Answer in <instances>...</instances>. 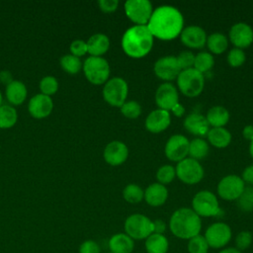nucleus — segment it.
<instances>
[{"label":"nucleus","instance_id":"21","mask_svg":"<svg viewBox=\"0 0 253 253\" xmlns=\"http://www.w3.org/2000/svg\"><path fill=\"white\" fill-rule=\"evenodd\" d=\"M168 198V190L167 188L157 183L150 184L144 190V197L143 200L146 202L147 205L150 207H160L165 204Z\"/></svg>","mask_w":253,"mask_h":253},{"label":"nucleus","instance_id":"44","mask_svg":"<svg viewBox=\"0 0 253 253\" xmlns=\"http://www.w3.org/2000/svg\"><path fill=\"white\" fill-rule=\"evenodd\" d=\"M79 253H101V248L96 241L88 239L80 244Z\"/></svg>","mask_w":253,"mask_h":253},{"label":"nucleus","instance_id":"37","mask_svg":"<svg viewBox=\"0 0 253 253\" xmlns=\"http://www.w3.org/2000/svg\"><path fill=\"white\" fill-rule=\"evenodd\" d=\"M41 93L46 96H51L58 90V81L54 76L47 75L41 79L40 81Z\"/></svg>","mask_w":253,"mask_h":253},{"label":"nucleus","instance_id":"55","mask_svg":"<svg viewBox=\"0 0 253 253\" xmlns=\"http://www.w3.org/2000/svg\"><path fill=\"white\" fill-rule=\"evenodd\" d=\"M138 253H141V252H138Z\"/></svg>","mask_w":253,"mask_h":253},{"label":"nucleus","instance_id":"51","mask_svg":"<svg viewBox=\"0 0 253 253\" xmlns=\"http://www.w3.org/2000/svg\"><path fill=\"white\" fill-rule=\"evenodd\" d=\"M218 253H242L241 251H239L238 249H236L235 247H226L221 249Z\"/></svg>","mask_w":253,"mask_h":253},{"label":"nucleus","instance_id":"48","mask_svg":"<svg viewBox=\"0 0 253 253\" xmlns=\"http://www.w3.org/2000/svg\"><path fill=\"white\" fill-rule=\"evenodd\" d=\"M174 116L178 117V118H181L184 114H185V108L182 104L180 103H177L176 105L173 106V108L170 110Z\"/></svg>","mask_w":253,"mask_h":253},{"label":"nucleus","instance_id":"19","mask_svg":"<svg viewBox=\"0 0 253 253\" xmlns=\"http://www.w3.org/2000/svg\"><path fill=\"white\" fill-rule=\"evenodd\" d=\"M127 156L128 148L120 140H113L109 142L103 152L104 160L112 166H119L123 164L127 159Z\"/></svg>","mask_w":253,"mask_h":253},{"label":"nucleus","instance_id":"9","mask_svg":"<svg viewBox=\"0 0 253 253\" xmlns=\"http://www.w3.org/2000/svg\"><path fill=\"white\" fill-rule=\"evenodd\" d=\"M204 237L206 238L210 248L221 249L224 248L232 237L230 226L221 221L211 223L205 231Z\"/></svg>","mask_w":253,"mask_h":253},{"label":"nucleus","instance_id":"33","mask_svg":"<svg viewBox=\"0 0 253 253\" xmlns=\"http://www.w3.org/2000/svg\"><path fill=\"white\" fill-rule=\"evenodd\" d=\"M59 63H60L61 68L69 74L78 73L80 71V69L82 68V65H83L80 58L71 54V53L64 54L63 56H61L60 60H59Z\"/></svg>","mask_w":253,"mask_h":253},{"label":"nucleus","instance_id":"27","mask_svg":"<svg viewBox=\"0 0 253 253\" xmlns=\"http://www.w3.org/2000/svg\"><path fill=\"white\" fill-rule=\"evenodd\" d=\"M206 119L212 127H223L229 121V112L222 106H213L208 111Z\"/></svg>","mask_w":253,"mask_h":253},{"label":"nucleus","instance_id":"25","mask_svg":"<svg viewBox=\"0 0 253 253\" xmlns=\"http://www.w3.org/2000/svg\"><path fill=\"white\" fill-rule=\"evenodd\" d=\"M5 95L9 103L14 106L21 105L27 98L28 90L26 85L19 80H13L11 83L6 85Z\"/></svg>","mask_w":253,"mask_h":253},{"label":"nucleus","instance_id":"11","mask_svg":"<svg viewBox=\"0 0 253 253\" xmlns=\"http://www.w3.org/2000/svg\"><path fill=\"white\" fill-rule=\"evenodd\" d=\"M125 12L134 24L146 26L152 15L153 7L148 0H127L125 3Z\"/></svg>","mask_w":253,"mask_h":253},{"label":"nucleus","instance_id":"24","mask_svg":"<svg viewBox=\"0 0 253 253\" xmlns=\"http://www.w3.org/2000/svg\"><path fill=\"white\" fill-rule=\"evenodd\" d=\"M87 43V52L90 56H101L106 53L110 47V40L108 36L102 33H97L92 35Z\"/></svg>","mask_w":253,"mask_h":253},{"label":"nucleus","instance_id":"42","mask_svg":"<svg viewBox=\"0 0 253 253\" xmlns=\"http://www.w3.org/2000/svg\"><path fill=\"white\" fill-rule=\"evenodd\" d=\"M177 61L179 63V66L181 70L189 69L194 67V61H195V54L190 50H183L181 51L178 56H176Z\"/></svg>","mask_w":253,"mask_h":253},{"label":"nucleus","instance_id":"4","mask_svg":"<svg viewBox=\"0 0 253 253\" xmlns=\"http://www.w3.org/2000/svg\"><path fill=\"white\" fill-rule=\"evenodd\" d=\"M177 85L180 92L187 97L199 96L205 86L204 74L194 67L181 70L177 77Z\"/></svg>","mask_w":253,"mask_h":253},{"label":"nucleus","instance_id":"6","mask_svg":"<svg viewBox=\"0 0 253 253\" xmlns=\"http://www.w3.org/2000/svg\"><path fill=\"white\" fill-rule=\"evenodd\" d=\"M125 233L133 240L146 239L153 233L152 220L142 213H132L125 220Z\"/></svg>","mask_w":253,"mask_h":253},{"label":"nucleus","instance_id":"10","mask_svg":"<svg viewBox=\"0 0 253 253\" xmlns=\"http://www.w3.org/2000/svg\"><path fill=\"white\" fill-rule=\"evenodd\" d=\"M175 171L178 179L188 185L198 184L204 177V169L200 162L190 157L178 162Z\"/></svg>","mask_w":253,"mask_h":253},{"label":"nucleus","instance_id":"15","mask_svg":"<svg viewBox=\"0 0 253 253\" xmlns=\"http://www.w3.org/2000/svg\"><path fill=\"white\" fill-rule=\"evenodd\" d=\"M155 103L158 106V109L169 112L174 105L179 103L177 88L169 82L159 85L155 92Z\"/></svg>","mask_w":253,"mask_h":253},{"label":"nucleus","instance_id":"18","mask_svg":"<svg viewBox=\"0 0 253 253\" xmlns=\"http://www.w3.org/2000/svg\"><path fill=\"white\" fill-rule=\"evenodd\" d=\"M53 109L51 97L42 93L33 96L28 104V111L35 119H43L50 115Z\"/></svg>","mask_w":253,"mask_h":253},{"label":"nucleus","instance_id":"13","mask_svg":"<svg viewBox=\"0 0 253 253\" xmlns=\"http://www.w3.org/2000/svg\"><path fill=\"white\" fill-rule=\"evenodd\" d=\"M189 139L183 134L171 135L165 144L166 157L174 162H180L185 159L189 152Z\"/></svg>","mask_w":253,"mask_h":253},{"label":"nucleus","instance_id":"20","mask_svg":"<svg viewBox=\"0 0 253 253\" xmlns=\"http://www.w3.org/2000/svg\"><path fill=\"white\" fill-rule=\"evenodd\" d=\"M171 123L170 113L162 109H156L149 113L145 120V127L148 131L158 133L165 130Z\"/></svg>","mask_w":253,"mask_h":253},{"label":"nucleus","instance_id":"8","mask_svg":"<svg viewBox=\"0 0 253 253\" xmlns=\"http://www.w3.org/2000/svg\"><path fill=\"white\" fill-rule=\"evenodd\" d=\"M102 93L104 100L109 105L120 108L126 101L128 86L124 78L113 77L104 84Z\"/></svg>","mask_w":253,"mask_h":253},{"label":"nucleus","instance_id":"12","mask_svg":"<svg viewBox=\"0 0 253 253\" xmlns=\"http://www.w3.org/2000/svg\"><path fill=\"white\" fill-rule=\"evenodd\" d=\"M245 183L241 177L237 175H227L223 177L217 184V194L225 201H236L242 194Z\"/></svg>","mask_w":253,"mask_h":253},{"label":"nucleus","instance_id":"31","mask_svg":"<svg viewBox=\"0 0 253 253\" xmlns=\"http://www.w3.org/2000/svg\"><path fill=\"white\" fill-rule=\"evenodd\" d=\"M18 120V113L11 105L0 106V128L12 127Z\"/></svg>","mask_w":253,"mask_h":253},{"label":"nucleus","instance_id":"34","mask_svg":"<svg viewBox=\"0 0 253 253\" xmlns=\"http://www.w3.org/2000/svg\"><path fill=\"white\" fill-rule=\"evenodd\" d=\"M144 191L136 184H128L123 190V198L129 204H137L143 200Z\"/></svg>","mask_w":253,"mask_h":253},{"label":"nucleus","instance_id":"50","mask_svg":"<svg viewBox=\"0 0 253 253\" xmlns=\"http://www.w3.org/2000/svg\"><path fill=\"white\" fill-rule=\"evenodd\" d=\"M242 134L245 139L250 140V141L253 140V126L252 125L245 126L242 130Z\"/></svg>","mask_w":253,"mask_h":253},{"label":"nucleus","instance_id":"22","mask_svg":"<svg viewBox=\"0 0 253 253\" xmlns=\"http://www.w3.org/2000/svg\"><path fill=\"white\" fill-rule=\"evenodd\" d=\"M184 127L195 135H207L210 130V125L205 116L199 113H192L184 120Z\"/></svg>","mask_w":253,"mask_h":253},{"label":"nucleus","instance_id":"52","mask_svg":"<svg viewBox=\"0 0 253 253\" xmlns=\"http://www.w3.org/2000/svg\"><path fill=\"white\" fill-rule=\"evenodd\" d=\"M249 153H250L251 157L253 158V140H251L250 144H249Z\"/></svg>","mask_w":253,"mask_h":253},{"label":"nucleus","instance_id":"47","mask_svg":"<svg viewBox=\"0 0 253 253\" xmlns=\"http://www.w3.org/2000/svg\"><path fill=\"white\" fill-rule=\"evenodd\" d=\"M241 179L243 180L244 183H248L250 185H253V165L247 166L244 169Z\"/></svg>","mask_w":253,"mask_h":253},{"label":"nucleus","instance_id":"53","mask_svg":"<svg viewBox=\"0 0 253 253\" xmlns=\"http://www.w3.org/2000/svg\"><path fill=\"white\" fill-rule=\"evenodd\" d=\"M2 100H3V98H2V93H1V91H0V106L2 105Z\"/></svg>","mask_w":253,"mask_h":253},{"label":"nucleus","instance_id":"32","mask_svg":"<svg viewBox=\"0 0 253 253\" xmlns=\"http://www.w3.org/2000/svg\"><path fill=\"white\" fill-rule=\"evenodd\" d=\"M213 64H214V58L210 52L202 51L195 55L194 68L199 72H201L202 74L211 70Z\"/></svg>","mask_w":253,"mask_h":253},{"label":"nucleus","instance_id":"14","mask_svg":"<svg viewBox=\"0 0 253 253\" xmlns=\"http://www.w3.org/2000/svg\"><path fill=\"white\" fill-rule=\"evenodd\" d=\"M153 71L158 78L164 81H172L174 79H177L178 75L181 72V68L179 66L176 56L166 55L158 58L155 61Z\"/></svg>","mask_w":253,"mask_h":253},{"label":"nucleus","instance_id":"17","mask_svg":"<svg viewBox=\"0 0 253 253\" xmlns=\"http://www.w3.org/2000/svg\"><path fill=\"white\" fill-rule=\"evenodd\" d=\"M207 37L206 31L202 27L196 25L187 26L180 34V39L183 44L194 49L204 47L206 45Z\"/></svg>","mask_w":253,"mask_h":253},{"label":"nucleus","instance_id":"46","mask_svg":"<svg viewBox=\"0 0 253 253\" xmlns=\"http://www.w3.org/2000/svg\"><path fill=\"white\" fill-rule=\"evenodd\" d=\"M152 225H153V233H157V234H164V232L166 231V223L164 220L157 218L152 220Z\"/></svg>","mask_w":253,"mask_h":253},{"label":"nucleus","instance_id":"3","mask_svg":"<svg viewBox=\"0 0 253 253\" xmlns=\"http://www.w3.org/2000/svg\"><path fill=\"white\" fill-rule=\"evenodd\" d=\"M169 228L174 236L189 240L200 234L202 219L192 209L180 208L170 216Z\"/></svg>","mask_w":253,"mask_h":253},{"label":"nucleus","instance_id":"39","mask_svg":"<svg viewBox=\"0 0 253 253\" xmlns=\"http://www.w3.org/2000/svg\"><path fill=\"white\" fill-rule=\"evenodd\" d=\"M176 176V171L175 168L172 165L165 164L159 167V169L156 172V179L159 184L162 185H167L170 184Z\"/></svg>","mask_w":253,"mask_h":253},{"label":"nucleus","instance_id":"45","mask_svg":"<svg viewBox=\"0 0 253 253\" xmlns=\"http://www.w3.org/2000/svg\"><path fill=\"white\" fill-rule=\"evenodd\" d=\"M98 5L103 12L112 13L117 10L119 6V1L118 0H99Z\"/></svg>","mask_w":253,"mask_h":253},{"label":"nucleus","instance_id":"43","mask_svg":"<svg viewBox=\"0 0 253 253\" xmlns=\"http://www.w3.org/2000/svg\"><path fill=\"white\" fill-rule=\"evenodd\" d=\"M70 51L71 54L77 56L80 58V56H83L87 53V43L83 40H74L70 43Z\"/></svg>","mask_w":253,"mask_h":253},{"label":"nucleus","instance_id":"26","mask_svg":"<svg viewBox=\"0 0 253 253\" xmlns=\"http://www.w3.org/2000/svg\"><path fill=\"white\" fill-rule=\"evenodd\" d=\"M146 253H167L169 241L164 234L151 233L144 242Z\"/></svg>","mask_w":253,"mask_h":253},{"label":"nucleus","instance_id":"30","mask_svg":"<svg viewBox=\"0 0 253 253\" xmlns=\"http://www.w3.org/2000/svg\"><path fill=\"white\" fill-rule=\"evenodd\" d=\"M210 147L209 143L203 138H194L189 142V152L190 158H193L197 161L206 158L209 154Z\"/></svg>","mask_w":253,"mask_h":253},{"label":"nucleus","instance_id":"35","mask_svg":"<svg viewBox=\"0 0 253 253\" xmlns=\"http://www.w3.org/2000/svg\"><path fill=\"white\" fill-rule=\"evenodd\" d=\"M188 253H208L210 246L204 235H196L188 240Z\"/></svg>","mask_w":253,"mask_h":253},{"label":"nucleus","instance_id":"23","mask_svg":"<svg viewBox=\"0 0 253 253\" xmlns=\"http://www.w3.org/2000/svg\"><path fill=\"white\" fill-rule=\"evenodd\" d=\"M111 253H131L134 249V240L126 233H116L109 239Z\"/></svg>","mask_w":253,"mask_h":253},{"label":"nucleus","instance_id":"5","mask_svg":"<svg viewBox=\"0 0 253 253\" xmlns=\"http://www.w3.org/2000/svg\"><path fill=\"white\" fill-rule=\"evenodd\" d=\"M83 72L89 82L95 85L105 84L109 80L110 65L107 59L102 56H89L85 59Z\"/></svg>","mask_w":253,"mask_h":253},{"label":"nucleus","instance_id":"29","mask_svg":"<svg viewBox=\"0 0 253 253\" xmlns=\"http://www.w3.org/2000/svg\"><path fill=\"white\" fill-rule=\"evenodd\" d=\"M206 44L211 53L221 54L228 46V40L222 33L215 32L207 37Z\"/></svg>","mask_w":253,"mask_h":253},{"label":"nucleus","instance_id":"1","mask_svg":"<svg viewBox=\"0 0 253 253\" xmlns=\"http://www.w3.org/2000/svg\"><path fill=\"white\" fill-rule=\"evenodd\" d=\"M146 26L153 38L171 41L180 36L184 29V18L176 7L162 5L153 9Z\"/></svg>","mask_w":253,"mask_h":253},{"label":"nucleus","instance_id":"2","mask_svg":"<svg viewBox=\"0 0 253 253\" xmlns=\"http://www.w3.org/2000/svg\"><path fill=\"white\" fill-rule=\"evenodd\" d=\"M153 36L147 26L135 25L128 28L122 37V48L131 58H142L153 46Z\"/></svg>","mask_w":253,"mask_h":253},{"label":"nucleus","instance_id":"40","mask_svg":"<svg viewBox=\"0 0 253 253\" xmlns=\"http://www.w3.org/2000/svg\"><path fill=\"white\" fill-rule=\"evenodd\" d=\"M253 241V235L248 230H242L235 236V248L239 251H244L248 249Z\"/></svg>","mask_w":253,"mask_h":253},{"label":"nucleus","instance_id":"36","mask_svg":"<svg viewBox=\"0 0 253 253\" xmlns=\"http://www.w3.org/2000/svg\"><path fill=\"white\" fill-rule=\"evenodd\" d=\"M239 210L249 212L253 211V187H245L242 194L236 200Z\"/></svg>","mask_w":253,"mask_h":253},{"label":"nucleus","instance_id":"38","mask_svg":"<svg viewBox=\"0 0 253 253\" xmlns=\"http://www.w3.org/2000/svg\"><path fill=\"white\" fill-rule=\"evenodd\" d=\"M121 113L127 119L134 120L141 114V106L134 100L126 101L121 107Z\"/></svg>","mask_w":253,"mask_h":253},{"label":"nucleus","instance_id":"54","mask_svg":"<svg viewBox=\"0 0 253 253\" xmlns=\"http://www.w3.org/2000/svg\"><path fill=\"white\" fill-rule=\"evenodd\" d=\"M106 253H111V252H106Z\"/></svg>","mask_w":253,"mask_h":253},{"label":"nucleus","instance_id":"16","mask_svg":"<svg viewBox=\"0 0 253 253\" xmlns=\"http://www.w3.org/2000/svg\"><path fill=\"white\" fill-rule=\"evenodd\" d=\"M228 36L231 43L240 49L248 47L253 42V30L244 22L234 24L230 28Z\"/></svg>","mask_w":253,"mask_h":253},{"label":"nucleus","instance_id":"41","mask_svg":"<svg viewBox=\"0 0 253 253\" xmlns=\"http://www.w3.org/2000/svg\"><path fill=\"white\" fill-rule=\"evenodd\" d=\"M246 56L243 49L233 47L227 54V62L231 67H239L245 62Z\"/></svg>","mask_w":253,"mask_h":253},{"label":"nucleus","instance_id":"49","mask_svg":"<svg viewBox=\"0 0 253 253\" xmlns=\"http://www.w3.org/2000/svg\"><path fill=\"white\" fill-rule=\"evenodd\" d=\"M0 80L2 83L8 85L9 83H11L13 81V77L12 74L10 73V71L8 70H3L0 72Z\"/></svg>","mask_w":253,"mask_h":253},{"label":"nucleus","instance_id":"28","mask_svg":"<svg viewBox=\"0 0 253 253\" xmlns=\"http://www.w3.org/2000/svg\"><path fill=\"white\" fill-rule=\"evenodd\" d=\"M207 136L209 142L217 148H224L231 142V133L225 127H211Z\"/></svg>","mask_w":253,"mask_h":253},{"label":"nucleus","instance_id":"7","mask_svg":"<svg viewBox=\"0 0 253 253\" xmlns=\"http://www.w3.org/2000/svg\"><path fill=\"white\" fill-rule=\"evenodd\" d=\"M192 210L200 217L215 216L220 211L216 196L208 190L200 191L194 196L192 200Z\"/></svg>","mask_w":253,"mask_h":253}]
</instances>
